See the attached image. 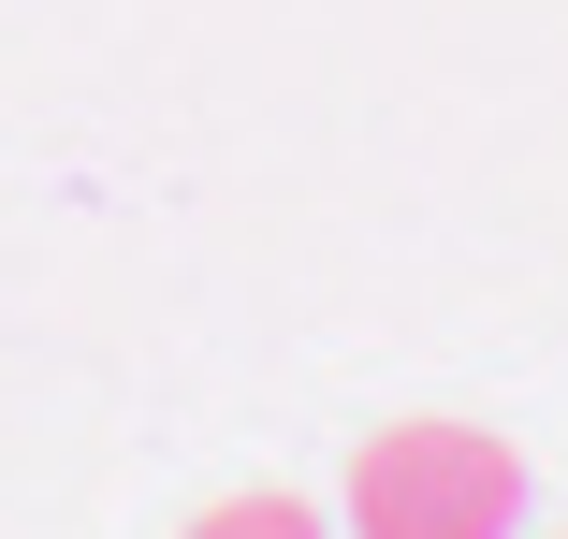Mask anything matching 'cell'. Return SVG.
<instances>
[{"label":"cell","mask_w":568,"mask_h":539,"mask_svg":"<svg viewBox=\"0 0 568 539\" xmlns=\"http://www.w3.org/2000/svg\"><path fill=\"white\" fill-rule=\"evenodd\" d=\"M525 452L496 423H379L351 452V539H510Z\"/></svg>","instance_id":"cell-1"},{"label":"cell","mask_w":568,"mask_h":539,"mask_svg":"<svg viewBox=\"0 0 568 539\" xmlns=\"http://www.w3.org/2000/svg\"><path fill=\"white\" fill-rule=\"evenodd\" d=\"M190 539H335V525H321L306 496H219V510H204Z\"/></svg>","instance_id":"cell-2"}]
</instances>
